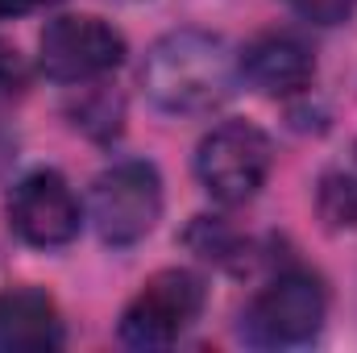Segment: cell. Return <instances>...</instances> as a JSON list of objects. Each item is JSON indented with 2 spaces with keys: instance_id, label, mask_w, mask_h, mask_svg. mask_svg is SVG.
Listing matches in <instances>:
<instances>
[{
  "instance_id": "7c38bea8",
  "label": "cell",
  "mask_w": 357,
  "mask_h": 353,
  "mask_svg": "<svg viewBox=\"0 0 357 353\" xmlns=\"http://www.w3.org/2000/svg\"><path fill=\"white\" fill-rule=\"evenodd\" d=\"M316 212L333 233L357 229V175L354 171H324L316 183Z\"/></svg>"
},
{
  "instance_id": "6da1fadb",
  "label": "cell",
  "mask_w": 357,
  "mask_h": 353,
  "mask_svg": "<svg viewBox=\"0 0 357 353\" xmlns=\"http://www.w3.org/2000/svg\"><path fill=\"white\" fill-rule=\"evenodd\" d=\"M142 91L167 117L216 112L237 91V54L208 29H171L142 63Z\"/></svg>"
},
{
  "instance_id": "5bb4252c",
  "label": "cell",
  "mask_w": 357,
  "mask_h": 353,
  "mask_svg": "<svg viewBox=\"0 0 357 353\" xmlns=\"http://www.w3.org/2000/svg\"><path fill=\"white\" fill-rule=\"evenodd\" d=\"M29 88V63L21 59L17 46L0 42V100H13Z\"/></svg>"
},
{
  "instance_id": "52a82bcc",
  "label": "cell",
  "mask_w": 357,
  "mask_h": 353,
  "mask_svg": "<svg viewBox=\"0 0 357 353\" xmlns=\"http://www.w3.org/2000/svg\"><path fill=\"white\" fill-rule=\"evenodd\" d=\"M4 212H8V229L33 250H63L79 237L84 225L79 195L59 171H33L17 179Z\"/></svg>"
},
{
  "instance_id": "9c48e42d",
  "label": "cell",
  "mask_w": 357,
  "mask_h": 353,
  "mask_svg": "<svg viewBox=\"0 0 357 353\" xmlns=\"http://www.w3.org/2000/svg\"><path fill=\"white\" fill-rule=\"evenodd\" d=\"M67 341L59 303L38 287L0 291V353H42Z\"/></svg>"
},
{
  "instance_id": "2e32d148",
  "label": "cell",
  "mask_w": 357,
  "mask_h": 353,
  "mask_svg": "<svg viewBox=\"0 0 357 353\" xmlns=\"http://www.w3.org/2000/svg\"><path fill=\"white\" fill-rule=\"evenodd\" d=\"M121 4H146V0H121Z\"/></svg>"
},
{
  "instance_id": "3957f363",
  "label": "cell",
  "mask_w": 357,
  "mask_h": 353,
  "mask_svg": "<svg viewBox=\"0 0 357 353\" xmlns=\"http://www.w3.org/2000/svg\"><path fill=\"white\" fill-rule=\"evenodd\" d=\"M88 216L104 246L129 250L162 220V175L154 163L125 158L100 171L88 191Z\"/></svg>"
},
{
  "instance_id": "7a4b0ae2",
  "label": "cell",
  "mask_w": 357,
  "mask_h": 353,
  "mask_svg": "<svg viewBox=\"0 0 357 353\" xmlns=\"http://www.w3.org/2000/svg\"><path fill=\"white\" fill-rule=\"evenodd\" d=\"M328 320V291L307 270H278L245 303L237 337L254 350H295L312 345Z\"/></svg>"
},
{
  "instance_id": "4fadbf2b",
  "label": "cell",
  "mask_w": 357,
  "mask_h": 353,
  "mask_svg": "<svg viewBox=\"0 0 357 353\" xmlns=\"http://www.w3.org/2000/svg\"><path fill=\"white\" fill-rule=\"evenodd\" d=\"M287 4L312 25H345L354 17L357 0H287Z\"/></svg>"
},
{
  "instance_id": "30bf717a",
  "label": "cell",
  "mask_w": 357,
  "mask_h": 353,
  "mask_svg": "<svg viewBox=\"0 0 357 353\" xmlns=\"http://www.w3.org/2000/svg\"><path fill=\"white\" fill-rule=\"evenodd\" d=\"M75 96L67 100V117L71 129H79L91 142H116L125 129V96L116 88H108L104 80H88L75 84Z\"/></svg>"
},
{
  "instance_id": "277c9868",
  "label": "cell",
  "mask_w": 357,
  "mask_h": 353,
  "mask_svg": "<svg viewBox=\"0 0 357 353\" xmlns=\"http://www.w3.org/2000/svg\"><path fill=\"white\" fill-rule=\"evenodd\" d=\"M270 167H274V146L250 121H225L195 146V179L225 208L250 204L262 191Z\"/></svg>"
},
{
  "instance_id": "8992f818",
  "label": "cell",
  "mask_w": 357,
  "mask_h": 353,
  "mask_svg": "<svg viewBox=\"0 0 357 353\" xmlns=\"http://www.w3.org/2000/svg\"><path fill=\"white\" fill-rule=\"evenodd\" d=\"M129 54V42L116 25L91 13H67L46 21L38 38V67L54 84H88L112 75Z\"/></svg>"
},
{
  "instance_id": "5b68a950",
  "label": "cell",
  "mask_w": 357,
  "mask_h": 353,
  "mask_svg": "<svg viewBox=\"0 0 357 353\" xmlns=\"http://www.w3.org/2000/svg\"><path fill=\"white\" fill-rule=\"evenodd\" d=\"M204 303H208V291L195 270H183V266L158 270L125 303L116 333L129 350H167L199 320Z\"/></svg>"
},
{
  "instance_id": "ba28073f",
  "label": "cell",
  "mask_w": 357,
  "mask_h": 353,
  "mask_svg": "<svg viewBox=\"0 0 357 353\" xmlns=\"http://www.w3.org/2000/svg\"><path fill=\"white\" fill-rule=\"evenodd\" d=\"M237 71L262 96H299L316 80V59L295 33L270 29L245 42V50L237 54Z\"/></svg>"
},
{
  "instance_id": "9a60e30c",
  "label": "cell",
  "mask_w": 357,
  "mask_h": 353,
  "mask_svg": "<svg viewBox=\"0 0 357 353\" xmlns=\"http://www.w3.org/2000/svg\"><path fill=\"white\" fill-rule=\"evenodd\" d=\"M46 4H59V0H0V17H17V13H33V8H46Z\"/></svg>"
},
{
  "instance_id": "8fae6325",
  "label": "cell",
  "mask_w": 357,
  "mask_h": 353,
  "mask_svg": "<svg viewBox=\"0 0 357 353\" xmlns=\"http://www.w3.org/2000/svg\"><path fill=\"white\" fill-rule=\"evenodd\" d=\"M183 246L195 258L216 262L225 270H245V254H250V241L225 216H191V225L183 229Z\"/></svg>"
}]
</instances>
